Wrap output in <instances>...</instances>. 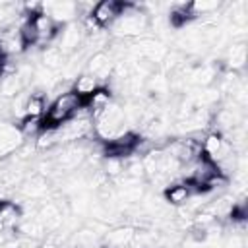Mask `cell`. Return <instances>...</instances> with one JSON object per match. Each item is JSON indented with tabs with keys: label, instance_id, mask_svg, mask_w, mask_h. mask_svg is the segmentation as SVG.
<instances>
[{
	"label": "cell",
	"instance_id": "obj_1",
	"mask_svg": "<svg viewBox=\"0 0 248 248\" xmlns=\"http://www.w3.org/2000/svg\"><path fill=\"white\" fill-rule=\"evenodd\" d=\"M149 27V17L147 14L138 6V4H126L120 12V16L108 25V29L116 37L132 39V37H141Z\"/></svg>",
	"mask_w": 248,
	"mask_h": 248
},
{
	"label": "cell",
	"instance_id": "obj_2",
	"mask_svg": "<svg viewBox=\"0 0 248 248\" xmlns=\"http://www.w3.org/2000/svg\"><path fill=\"white\" fill-rule=\"evenodd\" d=\"M83 105V99L76 93V91H66L62 95H58L50 107L45 110V116L41 118V126L45 128H58L62 126L66 120H70L74 116V112Z\"/></svg>",
	"mask_w": 248,
	"mask_h": 248
},
{
	"label": "cell",
	"instance_id": "obj_3",
	"mask_svg": "<svg viewBox=\"0 0 248 248\" xmlns=\"http://www.w3.org/2000/svg\"><path fill=\"white\" fill-rule=\"evenodd\" d=\"M93 124H95V134L99 140H105V141H110L114 138H118L120 134L128 132L126 130V118H124V110L120 105L116 103H108L95 118H93Z\"/></svg>",
	"mask_w": 248,
	"mask_h": 248
},
{
	"label": "cell",
	"instance_id": "obj_4",
	"mask_svg": "<svg viewBox=\"0 0 248 248\" xmlns=\"http://www.w3.org/2000/svg\"><path fill=\"white\" fill-rule=\"evenodd\" d=\"M81 41H83V29L79 23L72 21V23H66L60 27V33L56 35V48L64 54V56H70L74 54L78 48H81Z\"/></svg>",
	"mask_w": 248,
	"mask_h": 248
},
{
	"label": "cell",
	"instance_id": "obj_5",
	"mask_svg": "<svg viewBox=\"0 0 248 248\" xmlns=\"http://www.w3.org/2000/svg\"><path fill=\"white\" fill-rule=\"evenodd\" d=\"M85 157H87V149L83 147V143L76 141V143H68L60 149V153L54 159V165L58 170H74L83 163Z\"/></svg>",
	"mask_w": 248,
	"mask_h": 248
},
{
	"label": "cell",
	"instance_id": "obj_6",
	"mask_svg": "<svg viewBox=\"0 0 248 248\" xmlns=\"http://www.w3.org/2000/svg\"><path fill=\"white\" fill-rule=\"evenodd\" d=\"M134 234H136V229L130 225L114 227L103 234L101 248H130L134 244Z\"/></svg>",
	"mask_w": 248,
	"mask_h": 248
},
{
	"label": "cell",
	"instance_id": "obj_7",
	"mask_svg": "<svg viewBox=\"0 0 248 248\" xmlns=\"http://www.w3.org/2000/svg\"><path fill=\"white\" fill-rule=\"evenodd\" d=\"M23 145V134L12 124H0V157L16 153Z\"/></svg>",
	"mask_w": 248,
	"mask_h": 248
},
{
	"label": "cell",
	"instance_id": "obj_8",
	"mask_svg": "<svg viewBox=\"0 0 248 248\" xmlns=\"http://www.w3.org/2000/svg\"><path fill=\"white\" fill-rule=\"evenodd\" d=\"M41 12L48 14L58 25L72 23L74 17L78 16V6L76 2H52V4H41Z\"/></svg>",
	"mask_w": 248,
	"mask_h": 248
},
{
	"label": "cell",
	"instance_id": "obj_9",
	"mask_svg": "<svg viewBox=\"0 0 248 248\" xmlns=\"http://www.w3.org/2000/svg\"><path fill=\"white\" fill-rule=\"evenodd\" d=\"M122 8H124V2H116V0H103V2L95 4V8H93V14H91V16L95 17V21H97L101 27H105V25H110V23L120 16Z\"/></svg>",
	"mask_w": 248,
	"mask_h": 248
},
{
	"label": "cell",
	"instance_id": "obj_10",
	"mask_svg": "<svg viewBox=\"0 0 248 248\" xmlns=\"http://www.w3.org/2000/svg\"><path fill=\"white\" fill-rule=\"evenodd\" d=\"M87 74L97 78V81L108 79V76L112 74V60H110V56L105 50L93 52V56L87 60Z\"/></svg>",
	"mask_w": 248,
	"mask_h": 248
},
{
	"label": "cell",
	"instance_id": "obj_11",
	"mask_svg": "<svg viewBox=\"0 0 248 248\" xmlns=\"http://www.w3.org/2000/svg\"><path fill=\"white\" fill-rule=\"evenodd\" d=\"M163 196L172 205H184L192 196H196V190L190 182H174V184H169L165 188Z\"/></svg>",
	"mask_w": 248,
	"mask_h": 248
},
{
	"label": "cell",
	"instance_id": "obj_12",
	"mask_svg": "<svg viewBox=\"0 0 248 248\" xmlns=\"http://www.w3.org/2000/svg\"><path fill=\"white\" fill-rule=\"evenodd\" d=\"M37 219L41 221V225L45 227V231H54L56 227L62 225V209H60L58 203L46 202V203L39 209Z\"/></svg>",
	"mask_w": 248,
	"mask_h": 248
},
{
	"label": "cell",
	"instance_id": "obj_13",
	"mask_svg": "<svg viewBox=\"0 0 248 248\" xmlns=\"http://www.w3.org/2000/svg\"><path fill=\"white\" fill-rule=\"evenodd\" d=\"M23 85H25V78H23L21 72L6 74L4 79H2V83H0V91H2L4 97H16V95L21 93Z\"/></svg>",
	"mask_w": 248,
	"mask_h": 248
},
{
	"label": "cell",
	"instance_id": "obj_14",
	"mask_svg": "<svg viewBox=\"0 0 248 248\" xmlns=\"http://www.w3.org/2000/svg\"><path fill=\"white\" fill-rule=\"evenodd\" d=\"M246 64V45L244 43H234L227 50V66L231 72L242 70Z\"/></svg>",
	"mask_w": 248,
	"mask_h": 248
},
{
	"label": "cell",
	"instance_id": "obj_15",
	"mask_svg": "<svg viewBox=\"0 0 248 248\" xmlns=\"http://www.w3.org/2000/svg\"><path fill=\"white\" fill-rule=\"evenodd\" d=\"M99 89V81H97V78H93L91 74H81V76H78L76 78V81H74V87H72V91H76L81 99H87L91 93H95Z\"/></svg>",
	"mask_w": 248,
	"mask_h": 248
},
{
	"label": "cell",
	"instance_id": "obj_16",
	"mask_svg": "<svg viewBox=\"0 0 248 248\" xmlns=\"http://www.w3.org/2000/svg\"><path fill=\"white\" fill-rule=\"evenodd\" d=\"M45 97L35 93L29 95L25 99V107H23V118H43L45 116Z\"/></svg>",
	"mask_w": 248,
	"mask_h": 248
},
{
	"label": "cell",
	"instance_id": "obj_17",
	"mask_svg": "<svg viewBox=\"0 0 248 248\" xmlns=\"http://www.w3.org/2000/svg\"><path fill=\"white\" fill-rule=\"evenodd\" d=\"M48 192V182L43 176H31L27 182L21 184V194L27 198H41Z\"/></svg>",
	"mask_w": 248,
	"mask_h": 248
},
{
	"label": "cell",
	"instance_id": "obj_18",
	"mask_svg": "<svg viewBox=\"0 0 248 248\" xmlns=\"http://www.w3.org/2000/svg\"><path fill=\"white\" fill-rule=\"evenodd\" d=\"M41 60H43V66L46 68V70H50V72H54V70H58V68H62L66 62V56L56 48V46H46L45 50H43V54H41Z\"/></svg>",
	"mask_w": 248,
	"mask_h": 248
},
{
	"label": "cell",
	"instance_id": "obj_19",
	"mask_svg": "<svg viewBox=\"0 0 248 248\" xmlns=\"http://www.w3.org/2000/svg\"><path fill=\"white\" fill-rule=\"evenodd\" d=\"M221 8V2L219 0H202V2H190V12L194 17L198 16H205V14H211V12H217Z\"/></svg>",
	"mask_w": 248,
	"mask_h": 248
},
{
	"label": "cell",
	"instance_id": "obj_20",
	"mask_svg": "<svg viewBox=\"0 0 248 248\" xmlns=\"http://www.w3.org/2000/svg\"><path fill=\"white\" fill-rule=\"evenodd\" d=\"M105 174L107 176H120L124 172V159H118V157H105Z\"/></svg>",
	"mask_w": 248,
	"mask_h": 248
},
{
	"label": "cell",
	"instance_id": "obj_21",
	"mask_svg": "<svg viewBox=\"0 0 248 248\" xmlns=\"http://www.w3.org/2000/svg\"><path fill=\"white\" fill-rule=\"evenodd\" d=\"M19 130H21L23 136H25V134H27V136H29V134H39V132L43 130V126H41V118H23Z\"/></svg>",
	"mask_w": 248,
	"mask_h": 248
},
{
	"label": "cell",
	"instance_id": "obj_22",
	"mask_svg": "<svg viewBox=\"0 0 248 248\" xmlns=\"http://www.w3.org/2000/svg\"><path fill=\"white\" fill-rule=\"evenodd\" d=\"M4 64H6V56L0 54V74H2V70H4Z\"/></svg>",
	"mask_w": 248,
	"mask_h": 248
}]
</instances>
